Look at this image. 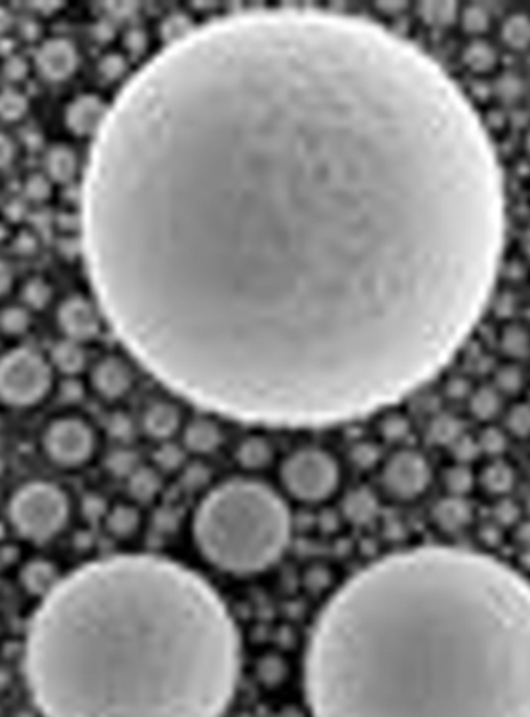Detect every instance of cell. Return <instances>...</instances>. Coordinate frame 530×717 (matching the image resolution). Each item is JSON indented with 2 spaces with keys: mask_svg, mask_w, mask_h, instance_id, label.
<instances>
[{
  "mask_svg": "<svg viewBox=\"0 0 530 717\" xmlns=\"http://www.w3.org/2000/svg\"><path fill=\"white\" fill-rule=\"evenodd\" d=\"M501 39L510 50L530 47V18L526 14H513L501 27Z\"/></svg>",
  "mask_w": 530,
  "mask_h": 717,
  "instance_id": "obj_20",
  "label": "cell"
},
{
  "mask_svg": "<svg viewBox=\"0 0 530 717\" xmlns=\"http://www.w3.org/2000/svg\"><path fill=\"white\" fill-rule=\"evenodd\" d=\"M4 73L7 79L14 81V83L22 81L28 73L27 61L21 56H10L5 62Z\"/></svg>",
  "mask_w": 530,
  "mask_h": 717,
  "instance_id": "obj_32",
  "label": "cell"
},
{
  "mask_svg": "<svg viewBox=\"0 0 530 717\" xmlns=\"http://www.w3.org/2000/svg\"><path fill=\"white\" fill-rule=\"evenodd\" d=\"M0 327L8 335H21L30 327V315L22 307H10L0 315Z\"/></svg>",
  "mask_w": 530,
  "mask_h": 717,
  "instance_id": "obj_28",
  "label": "cell"
},
{
  "mask_svg": "<svg viewBox=\"0 0 530 717\" xmlns=\"http://www.w3.org/2000/svg\"><path fill=\"white\" fill-rule=\"evenodd\" d=\"M292 533L283 498L261 482L236 479L210 491L193 518L197 549L224 572L250 575L281 558Z\"/></svg>",
  "mask_w": 530,
  "mask_h": 717,
  "instance_id": "obj_4",
  "label": "cell"
},
{
  "mask_svg": "<svg viewBox=\"0 0 530 717\" xmlns=\"http://www.w3.org/2000/svg\"><path fill=\"white\" fill-rule=\"evenodd\" d=\"M179 462V451L174 450V448H171V446H165V451H163L162 457H160V464H165V467L168 468H174L177 467V464H179Z\"/></svg>",
  "mask_w": 530,
  "mask_h": 717,
  "instance_id": "obj_35",
  "label": "cell"
},
{
  "mask_svg": "<svg viewBox=\"0 0 530 717\" xmlns=\"http://www.w3.org/2000/svg\"><path fill=\"white\" fill-rule=\"evenodd\" d=\"M31 5H33L36 10L42 11V13H52L53 10L61 7L62 4H59V2H35V4Z\"/></svg>",
  "mask_w": 530,
  "mask_h": 717,
  "instance_id": "obj_36",
  "label": "cell"
},
{
  "mask_svg": "<svg viewBox=\"0 0 530 717\" xmlns=\"http://www.w3.org/2000/svg\"><path fill=\"white\" fill-rule=\"evenodd\" d=\"M462 61H464V66L467 69L479 73V75H484V73H489L490 70L495 69L498 55H496L495 49L489 42L475 39L465 47Z\"/></svg>",
  "mask_w": 530,
  "mask_h": 717,
  "instance_id": "obj_19",
  "label": "cell"
},
{
  "mask_svg": "<svg viewBox=\"0 0 530 717\" xmlns=\"http://www.w3.org/2000/svg\"><path fill=\"white\" fill-rule=\"evenodd\" d=\"M124 70H126V64H124V59L121 58V56L109 55L106 56V58L101 59V75H103L104 78L109 79V81H114V79L120 78V76L123 75Z\"/></svg>",
  "mask_w": 530,
  "mask_h": 717,
  "instance_id": "obj_31",
  "label": "cell"
},
{
  "mask_svg": "<svg viewBox=\"0 0 530 717\" xmlns=\"http://www.w3.org/2000/svg\"><path fill=\"white\" fill-rule=\"evenodd\" d=\"M58 323L67 340H92L100 332V316L92 302L80 296L66 299L58 310Z\"/></svg>",
  "mask_w": 530,
  "mask_h": 717,
  "instance_id": "obj_10",
  "label": "cell"
},
{
  "mask_svg": "<svg viewBox=\"0 0 530 717\" xmlns=\"http://www.w3.org/2000/svg\"><path fill=\"white\" fill-rule=\"evenodd\" d=\"M52 386V369L41 354L14 349L0 358V400L16 408L41 402Z\"/></svg>",
  "mask_w": 530,
  "mask_h": 717,
  "instance_id": "obj_7",
  "label": "cell"
},
{
  "mask_svg": "<svg viewBox=\"0 0 530 717\" xmlns=\"http://www.w3.org/2000/svg\"><path fill=\"white\" fill-rule=\"evenodd\" d=\"M28 101L21 92L5 89L0 92V120L18 121L27 114Z\"/></svg>",
  "mask_w": 530,
  "mask_h": 717,
  "instance_id": "obj_24",
  "label": "cell"
},
{
  "mask_svg": "<svg viewBox=\"0 0 530 717\" xmlns=\"http://www.w3.org/2000/svg\"><path fill=\"white\" fill-rule=\"evenodd\" d=\"M142 426L151 439H171L182 426L180 409L173 403L163 400L151 403L143 412Z\"/></svg>",
  "mask_w": 530,
  "mask_h": 717,
  "instance_id": "obj_14",
  "label": "cell"
},
{
  "mask_svg": "<svg viewBox=\"0 0 530 717\" xmlns=\"http://www.w3.org/2000/svg\"><path fill=\"white\" fill-rule=\"evenodd\" d=\"M69 499L49 482H31L11 499L10 519L24 538L42 543L58 535L69 519Z\"/></svg>",
  "mask_w": 530,
  "mask_h": 717,
  "instance_id": "obj_5",
  "label": "cell"
},
{
  "mask_svg": "<svg viewBox=\"0 0 530 717\" xmlns=\"http://www.w3.org/2000/svg\"><path fill=\"white\" fill-rule=\"evenodd\" d=\"M306 691L314 717H530V584L470 550L385 556L318 617Z\"/></svg>",
  "mask_w": 530,
  "mask_h": 717,
  "instance_id": "obj_2",
  "label": "cell"
},
{
  "mask_svg": "<svg viewBox=\"0 0 530 717\" xmlns=\"http://www.w3.org/2000/svg\"><path fill=\"white\" fill-rule=\"evenodd\" d=\"M132 385H134L132 369L120 358H104L93 368V389L107 400L123 397L131 391Z\"/></svg>",
  "mask_w": 530,
  "mask_h": 717,
  "instance_id": "obj_12",
  "label": "cell"
},
{
  "mask_svg": "<svg viewBox=\"0 0 530 717\" xmlns=\"http://www.w3.org/2000/svg\"><path fill=\"white\" fill-rule=\"evenodd\" d=\"M11 25V16L7 10L0 8V35Z\"/></svg>",
  "mask_w": 530,
  "mask_h": 717,
  "instance_id": "obj_38",
  "label": "cell"
},
{
  "mask_svg": "<svg viewBox=\"0 0 530 717\" xmlns=\"http://www.w3.org/2000/svg\"><path fill=\"white\" fill-rule=\"evenodd\" d=\"M431 470L427 460L416 451L403 450L386 460L380 484L389 498L413 501L430 484Z\"/></svg>",
  "mask_w": 530,
  "mask_h": 717,
  "instance_id": "obj_9",
  "label": "cell"
},
{
  "mask_svg": "<svg viewBox=\"0 0 530 717\" xmlns=\"http://www.w3.org/2000/svg\"><path fill=\"white\" fill-rule=\"evenodd\" d=\"M273 459V448L269 440L262 437H248L239 443L236 460L245 470H262L269 467Z\"/></svg>",
  "mask_w": 530,
  "mask_h": 717,
  "instance_id": "obj_16",
  "label": "cell"
},
{
  "mask_svg": "<svg viewBox=\"0 0 530 717\" xmlns=\"http://www.w3.org/2000/svg\"><path fill=\"white\" fill-rule=\"evenodd\" d=\"M76 168H78V163H76L75 154L69 148L56 146L45 155V171L55 182H69L75 177Z\"/></svg>",
  "mask_w": 530,
  "mask_h": 717,
  "instance_id": "obj_17",
  "label": "cell"
},
{
  "mask_svg": "<svg viewBox=\"0 0 530 717\" xmlns=\"http://www.w3.org/2000/svg\"><path fill=\"white\" fill-rule=\"evenodd\" d=\"M345 513L355 522H363L374 515V499L369 491L358 490L351 493L345 502Z\"/></svg>",
  "mask_w": 530,
  "mask_h": 717,
  "instance_id": "obj_25",
  "label": "cell"
},
{
  "mask_svg": "<svg viewBox=\"0 0 530 717\" xmlns=\"http://www.w3.org/2000/svg\"><path fill=\"white\" fill-rule=\"evenodd\" d=\"M506 185L444 67L307 8L186 30L123 87L83 191L87 270L134 357L244 422L379 411L458 354L495 289Z\"/></svg>",
  "mask_w": 530,
  "mask_h": 717,
  "instance_id": "obj_1",
  "label": "cell"
},
{
  "mask_svg": "<svg viewBox=\"0 0 530 717\" xmlns=\"http://www.w3.org/2000/svg\"><path fill=\"white\" fill-rule=\"evenodd\" d=\"M160 490V479L157 474L148 468L135 470L129 476V493L137 501L148 502L154 498Z\"/></svg>",
  "mask_w": 530,
  "mask_h": 717,
  "instance_id": "obj_23",
  "label": "cell"
},
{
  "mask_svg": "<svg viewBox=\"0 0 530 717\" xmlns=\"http://www.w3.org/2000/svg\"><path fill=\"white\" fill-rule=\"evenodd\" d=\"M11 284H13V275H11L10 267L4 261H0V298L7 295Z\"/></svg>",
  "mask_w": 530,
  "mask_h": 717,
  "instance_id": "obj_34",
  "label": "cell"
},
{
  "mask_svg": "<svg viewBox=\"0 0 530 717\" xmlns=\"http://www.w3.org/2000/svg\"><path fill=\"white\" fill-rule=\"evenodd\" d=\"M140 527V515L131 505H118L107 515V529L120 538L134 535Z\"/></svg>",
  "mask_w": 530,
  "mask_h": 717,
  "instance_id": "obj_22",
  "label": "cell"
},
{
  "mask_svg": "<svg viewBox=\"0 0 530 717\" xmlns=\"http://www.w3.org/2000/svg\"><path fill=\"white\" fill-rule=\"evenodd\" d=\"M44 450L61 467H80L95 451V434L80 419H59L44 434Z\"/></svg>",
  "mask_w": 530,
  "mask_h": 717,
  "instance_id": "obj_8",
  "label": "cell"
},
{
  "mask_svg": "<svg viewBox=\"0 0 530 717\" xmlns=\"http://www.w3.org/2000/svg\"><path fill=\"white\" fill-rule=\"evenodd\" d=\"M109 107L95 95L76 98L66 112L70 131L78 135H97L106 120Z\"/></svg>",
  "mask_w": 530,
  "mask_h": 717,
  "instance_id": "obj_13",
  "label": "cell"
},
{
  "mask_svg": "<svg viewBox=\"0 0 530 717\" xmlns=\"http://www.w3.org/2000/svg\"><path fill=\"white\" fill-rule=\"evenodd\" d=\"M36 66L39 73L50 81L69 78L78 66L75 45L61 38L44 42L36 53Z\"/></svg>",
  "mask_w": 530,
  "mask_h": 717,
  "instance_id": "obj_11",
  "label": "cell"
},
{
  "mask_svg": "<svg viewBox=\"0 0 530 717\" xmlns=\"http://www.w3.org/2000/svg\"><path fill=\"white\" fill-rule=\"evenodd\" d=\"M128 45L131 50L142 49V35L137 31H132L128 35Z\"/></svg>",
  "mask_w": 530,
  "mask_h": 717,
  "instance_id": "obj_37",
  "label": "cell"
},
{
  "mask_svg": "<svg viewBox=\"0 0 530 717\" xmlns=\"http://www.w3.org/2000/svg\"><path fill=\"white\" fill-rule=\"evenodd\" d=\"M134 464V456H132L129 451L124 450L115 451V453L107 459L109 470H111L112 473L117 474V476H123V474L131 476V474L135 471Z\"/></svg>",
  "mask_w": 530,
  "mask_h": 717,
  "instance_id": "obj_30",
  "label": "cell"
},
{
  "mask_svg": "<svg viewBox=\"0 0 530 717\" xmlns=\"http://www.w3.org/2000/svg\"><path fill=\"white\" fill-rule=\"evenodd\" d=\"M224 442L221 426L210 419H196L183 431V445L194 454H210Z\"/></svg>",
  "mask_w": 530,
  "mask_h": 717,
  "instance_id": "obj_15",
  "label": "cell"
},
{
  "mask_svg": "<svg viewBox=\"0 0 530 717\" xmlns=\"http://www.w3.org/2000/svg\"><path fill=\"white\" fill-rule=\"evenodd\" d=\"M241 645L213 587L182 564L118 555L58 581L28 629L44 717H221Z\"/></svg>",
  "mask_w": 530,
  "mask_h": 717,
  "instance_id": "obj_3",
  "label": "cell"
},
{
  "mask_svg": "<svg viewBox=\"0 0 530 717\" xmlns=\"http://www.w3.org/2000/svg\"><path fill=\"white\" fill-rule=\"evenodd\" d=\"M279 476L284 490L293 499L304 504H320L337 491L340 467L327 451L303 448L283 460Z\"/></svg>",
  "mask_w": 530,
  "mask_h": 717,
  "instance_id": "obj_6",
  "label": "cell"
},
{
  "mask_svg": "<svg viewBox=\"0 0 530 717\" xmlns=\"http://www.w3.org/2000/svg\"><path fill=\"white\" fill-rule=\"evenodd\" d=\"M459 18H461L462 28L472 36L484 35L490 28L489 13L479 5H470L465 8L464 13L459 14Z\"/></svg>",
  "mask_w": 530,
  "mask_h": 717,
  "instance_id": "obj_26",
  "label": "cell"
},
{
  "mask_svg": "<svg viewBox=\"0 0 530 717\" xmlns=\"http://www.w3.org/2000/svg\"><path fill=\"white\" fill-rule=\"evenodd\" d=\"M14 158L13 141L5 134H0V169L10 165Z\"/></svg>",
  "mask_w": 530,
  "mask_h": 717,
  "instance_id": "obj_33",
  "label": "cell"
},
{
  "mask_svg": "<svg viewBox=\"0 0 530 717\" xmlns=\"http://www.w3.org/2000/svg\"><path fill=\"white\" fill-rule=\"evenodd\" d=\"M422 21L431 27L445 28L459 19V7L455 2H424L419 5Z\"/></svg>",
  "mask_w": 530,
  "mask_h": 717,
  "instance_id": "obj_21",
  "label": "cell"
},
{
  "mask_svg": "<svg viewBox=\"0 0 530 717\" xmlns=\"http://www.w3.org/2000/svg\"><path fill=\"white\" fill-rule=\"evenodd\" d=\"M50 298H52V290L42 279H31L22 290V299L31 309H44L49 304Z\"/></svg>",
  "mask_w": 530,
  "mask_h": 717,
  "instance_id": "obj_27",
  "label": "cell"
},
{
  "mask_svg": "<svg viewBox=\"0 0 530 717\" xmlns=\"http://www.w3.org/2000/svg\"><path fill=\"white\" fill-rule=\"evenodd\" d=\"M524 148H526L527 155L530 157V131L527 132L526 141H524Z\"/></svg>",
  "mask_w": 530,
  "mask_h": 717,
  "instance_id": "obj_39",
  "label": "cell"
},
{
  "mask_svg": "<svg viewBox=\"0 0 530 717\" xmlns=\"http://www.w3.org/2000/svg\"><path fill=\"white\" fill-rule=\"evenodd\" d=\"M50 193H52V186L44 175H33L25 183V194L28 199L35 200V202L49 199Z\"/></svg>",
  "mask_w": 530,
  "mask_h": 717,
  "instance_id": "obj_29",
  "label": "cell"
},
{
  "mask_svg": "<svg viewBox=\"0 0 530 717\" xmlns=\"http://www.w3.org/2000/svg\"><path fill=\"white\" fill-rule=\"evenodd\" d=\"M52 361L59 371L67 375H75L83 371L86 354H84L83 347L76 341H61L53 347Z\"/></svg>",
  "mask_w": 530,
  "mask_h": 717,
  "instance_id": "obj_18",
  "label": "cell"
}]
</instances>
